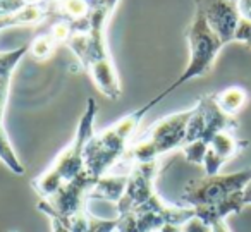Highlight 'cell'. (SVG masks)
<instances>
[{"label":"cell","instance_id":"obj_1","mask_svg":"<svg viewBox=\"0 0 251 232\" xmlns=\"http://www.w3.org/2000/svg\"><path fill=\"white\" fill-rule=\"evenodd\" d=\"M117 2L119 0H101L91 14L88 31L76 33L66 43L79 60L81 67L90 74L98 91L110 100H119L122 95L119 73L107 43V23Z\"/></svg>","mask_w":251,"mask_h":232},{"label":"cell","instance_id":"obj_2","mask_svg":"<svg viewBox=\"0 0 251 232\" xmlns=\"http://www.w3.org/2000/svg\"><path fill=\"white\" fill-rule=\"evenodd\" d=\"M150 110L147 105L133 110L115 121L112 126L95 132L84 148V172L95 180L101 179L105 174L112 172L122 162L126 152L133 143V136L140 126L141 119Z\"/></svg>","mask_w":251,"mask_h":232},{"label":"cell","instance_id":"obj_3","mask_svg":"<svg viewBox=\"0 0 251 232\" xmlns=\"http://www.w3.org/2000/svg\"><path fill=\"white\" fill-rule=\"evenodd\" d=\"M98 105L93 98H88L86 110L77 124L76 134L73 141L55 156L52 165L36 179H33L31 186L40 196V200H47L64 184L71 182L84 172V148L90 138L95 134V117H97Z\"/></svg>","mask_w":251,"mask_h":232},{"label":"cell","instance_id":"obj_4","mask_svg":"<svg viewBox=\"0 0 251 232\" xmlns=\"http://www.w3.org/2000/svg\"><path fill=\"white\" fill-rule=\"evenodd\" d=\"M191 114L193 108H188V110L176 112L164 119H158L140 138L131 143L122 162L114 170L127 169L133 163L160 160V156L174 150H181L186 141V131H188Z\"/></svg>","mask_w":251,"mask_h":232},{"label":"cell","instance_id":"obj_5","mask_svg":"<svg viewBox=\"0 0 251 232\" xmlns=\"http://www.w3.org/2000/svg\"><path fill=\"white\" fill-rule=\"evenodd\" d=\"M237 128H239L237 119L220 110L215 100V93L203 95L193 107L188 131H186V141L181 148L182 155L189 163L203 165L210 141L219 132L236 131Z\"/></svg>","mask_w":251,"mask_h":232},{"label":"cell","instance_id":"obj_6","mask_svg":"<svg viewBox=\"0 0 251 232\" xmlns=\"http://www.w3.org/2000/svg\"><path fill=\"white\" fill-rule=\"evenodd\" d=\"M186 40L189 45V62L186 66L184 73L171 84L165 91H162L158 97H155L151 102L145 103L148 108H153L160 100H164L169 93H172L174 90L181 88L182 84H186L188 81L196 79V77H203L213 69V64L217 60L219 52L224 49V43L215 33L210 29V26L206 25L205 18L200 11L195 9V14L189 23V26L186 28Z\"/></svg>","mask_w":251,"mask_h":232},{"label":"cell","instance_id":"obj_7","mask_svg":"<svg viewBox=\"0 0 251 232\" xmlns=\"http://www.w3.org/2000/svg\"><path fill=\"white\" fill-rule=\"evenodd\" d=\"M195 218V210L171 205L153 194L150 200L117 213V232H158L165 225H186Z\"/></svg>","mask_w":251,"mask_h":232},{"label":"cell","instance_id":"obj_8","mask_svg":"<svg viewBox=\"0 0 251 232\" xmlns=\"http://www.w3.org/2000/svg\"><path fill=\"white\" fill-rule=\"evenodd\" d=\"M251 182V169L232 174H217L191 179L186 182L181 194L182 206L193 208L195 211L219 206L229 201Z\"/></svg>","mask_w":251,"mask_h":232},{"label":"cell","instance_id":"obj_9","mask_svg":"<svg viewBox=\"0 0 251 232\" xmlns=\"http://www.w3.org/2000/svg\"><path fill=\"white\" fill-rule=\"evenodd\" d=\"M29 53V45L18 47L9 52H0V160L9 167L14 174H25V167L19 162L14 148H12L9 136L4 128V114L7 107L9 91H11V81L18 64L23 60V57Z\"/></svg>","mask_w":251,"mask_h":232},{"label":"cell","instance_id":"obj_10","mask_svg":"<svg viewBox=\"0 0 251 232\" xmlns=\"http://www.w3.org/2000/svg\"><path fill=\"white\" fill-rule=\"evenodd\" d=\"M100 2L101 0H45L40 7L43 23H66L73 29V35H76L88 31L91 14Z\"/></svg>","mask_w":251,"mask_h":232},{"label":"cell","instance_id":"obj_11","mask_svg":"<svg viewBox=\"0 0 251 232\" xmlns=\"http://www.w3.org/2000/svg\"><path fill=\"white\" fill-rule=\"evenodd\" d=\"M195 9L205 18L206 25L222 40L224 45L234 42L241 12L234 0H195Z\"/></svg>","mask_w":251,"mask_h":232},{"label":"cell","instance_id":"obj_12","mask_svg":"<svg viewBox=\"0 0 251 232\" xmlns=\"http://www.w3.org/2000/svg\"><path fill=\"white\" fill-rule=\"evenodd\" d=\"M248 146L246 139H239L236 136V131H222L210 141L206 150L205 160H203V169L205 176H217L220 174L222 167L230 158L241 153Z\"/></svg>","mask_w":251,"mask_h":232},{"label":"cell","instance_id":"obj_13","mask_svg":"<svg viewBox=\"0 0 251 232\" xmlns=\"http://www.w3.org/2000/svg\"><path fill=\"white\" fill-rule=\"evenodd\" d=\"M52 232H117V217L107 220L84 211L67 222L52 220Z\"/></svg>","mask_w":251,"mask_h":232},{"label":"cell","instance_id":"obj_14","mask_svg":"<svg viewBox=\"0 0 251 232\" xmlns=\"http://www.w3.org/2000/svg\"><path fill=\"white\" fill-rule=\"evenodd\" d=\"M126 184H127V170H112L95 184L90 193V200L114 201L117 205L126 189Z\"/></svg>","mask_w":251,"mask_h":232},{"label":"cell","instance_id":"obj_15","mask_svg":"<svg viewBox=\"0 0 251 232\" xmlns=\"http://www.w3.org/2000/svg\"><path fill=\"white\" fill-rule=\"evenodd\" d=\"M248 98H250V93L243 86H229L215 93V100L220 110L226 112L227 115H232V117H236L237 112L246 105Z\"/></svg>","mask_w":251,"mask_h":232},{"label":"cell","instance_id":"obj_16","mask_svg":"<svg viewBox=\"0 0 251 232\" xmlns=\"http://www.w3.org/2000/svg\"><path fill=\"white\" fill-rule=\"evenodd\" d=\"M43 23V12L42 7H29L18 14L11 16H0V29L11 28V26H21V25H36Z\"/></svg>","mask_w":251,"mask_h":232},{"label":"cell","instance_id":"obj_17","mask_svg":"<svg viewBox=\"0 0 251 232\" xmlns=\"http://www.w3.org/2000/svg\"><path fill=\"white\" fill-rule=\"evenodd\" d=\"M55 49L57 47L50 42L49 36L40 33V35L31 42V45H29V53H31L36 60H47L50 55H52Z\"/></svg>","mask_w":251,"mask_h":232},{"label":"cell","instance_id":"obj_18","mask_svg":"<svg viewBox=\"0 0 251 232\" xmlns=\"http://www.w3.org/2000/svg\"><path fill=\"white\" fill-rule=\"evenodd\" d=\"M45 0H0V16H11L29 7H38Z\"/></svg>","mask_w":251,"mask_h":232},{"label":"cell","instance_id":"obj_19","mask_svg":"<svg viewBox=\"0 0 251 232\" xmlns=\"http://www.w3.org/2000/svg\"><path fill=\"white\" fill-rule=\"evenodd\" d=\"M234 42L244 43V45L251 47V21L246 18L239 19V25H237L236 35H234Z\"/></svg>","mask_w":251,"mask_h":232},{"label":"cell","instance_id":"obj_20","mask_svg":"<svg viewBox=\"0 0 251 232\" xmlns=\"http://www.w3.org/2000/svg\"><path fill=\"white\" fill-rule=\"evenodd\" d=\"M182 232H212V229L195 217V218H191L186 225H182Z\"/></svg>","mask_w":251,"mask_h":232},{"label":"cell","instance_id":"obj_21","mask_svg":"<svg viewBox=\"0 0 251 232\" xmlns=\"http://www.w3.org/2000/svg\"><path fill=\"white\" fill-rule=\"evenodd\" d=\"M237 4H239L241 18H246L251 21V0H239Z\"/></svg>","mask_w":251,"mask_h":232},{"label":"cell","instance_id":"obj_22","mask_svg":"<svg viewBox=\"0 0 251 232\" xmlns=\"http://www.w3.org/2000/svg\"><path fill=\"white\" fill-rule=\"evenodd\" d=\"M210 229H212V232H230L229 224H227L226 220H222V222H219V224L212 225Z\"/></svg>","mask_w":251,"mask_h":232},{"label":"cell","instance_id":"obj_23","mask_svg":"<svg viewBox=\"0 0 251 232\" xmlns=\"http://www.w3.org/2000/svg\"><path fill=\"white\" fill-rule=\"evenodd\" d=\"M243 201H244V206L251 205V182L248 184L246 187H244V191H243Z\"/></svg>","mask_w":251,"mask_h":232},{"label":"cell","instance_id":"obj_24","mask_svg":"<svg viewBox=\"0 0 251 232\" xmlns=\"http://www.w3.org/2000/svg\"><path fill=\"white\" fill-rule=\"evenodd\" d=\"M234 2H239V0H234Z\"/></svg>","mask_w":251,"mask_h":232}]
</instances>
